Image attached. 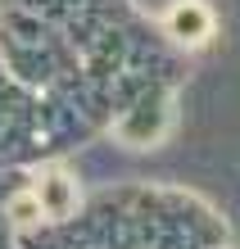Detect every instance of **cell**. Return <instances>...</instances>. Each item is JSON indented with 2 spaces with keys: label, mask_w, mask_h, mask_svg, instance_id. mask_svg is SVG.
Instances as JSON below:
<instances>
[{
  "label": "cell",
  "mask_w": 240,
  "mask_h": 249,
  "mask_svg": "<svg viewBox=\"0 0 240 249\" xmlns=\"http://www.w3.org/2000/svg\"><path fill=\"white\" fill-rule=\"evenodd\" d=\"M37 204H41V213H46V217H68V209H73V186H68L64 172H50V177L41 181Z\"/></svg>",
  "instance_id": "cell-2"
},
{
  "label": "cell",
  "mask_w": 240,
  "mask_h": 249,
  "mask_svg": "<svg viewBox=\"0 0 240 249\" xmlns=\"http://www.w3.org/2000/svg\"><path fill=\"white\" fill-rule=\"evenodd\" d=\"M168 32L177 41H186V46H200V41H208V32H213V14H208L200 0H177L168 9Z\"/></svg>",
  "instance_id": "cell-1"
},
{
  "label": "cell",
  "mask_w": 240,
  "mask_h": 249,
  "mask_svg": "<svg viewBox=\"0 0 240 249\" xmlns=\"http://www.w3.org/2000/svg\"><path fill=\"white\" fill-rule=\"evenodd\" d=\"M9 217H14V222H37V217H46V213H41L37 195H14V204H9Z\"/></svg>",
  "instance_id": "cell-3"
}]
</instances>
